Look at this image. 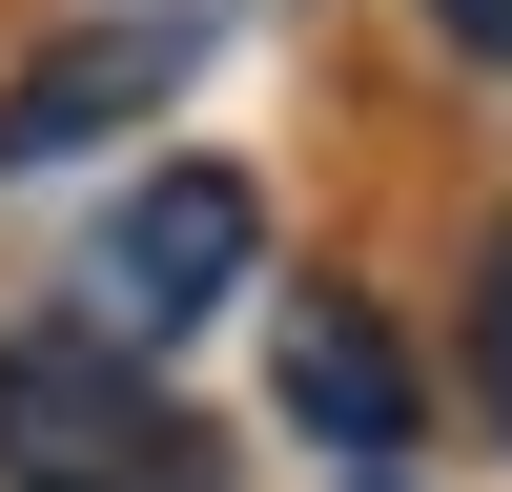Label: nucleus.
Wrapping results in <instances>:
<instances>
[{
  "instance_id": "nucleus-6",
  "label": "nucleus",
  "mask_w": 512,
  "mask_h": 492,
  "mask_svg": "<svg viewBox=\"0 0 512 492\" xmlns=\"http://www.w3.org/2000/svg\"><path fill=\"white\" fill-rule=\"evenodd\" d=\"M431 41H472V62H512V0H431Z\"/></svg>"
},
{
  "instance_id": "nucleus-4",
  "label": "nucleus",
  "mask_w": 512,
  "mask_h": 492,
  "mask_svg": "<svg viewBox=\"0 0 512 492\" xmlns=\"http://www.w3.org/2000/svg\"><path fill=\"white\" fill-rule=\"evenodd\" d=\"M164 62H185V21H82L62 62L0 103V164H62V144H103V123H144V103H164Z\"/></svg>"
},
{
  "instance_id": "nucleus-3",
  "label": "nucleus",
  "mask_w": 512,
  "mask_h": 492,
  "mask_svg": "<svg viewBox=\"0 0 512 492\" xmlns=\"http://www.w3.org/2000/svg\"><path fill=\"white\" fill-rule=\"evenodd\" d=\"M287 410H308L328 451H369V472H390V451H410V349H390V308L287 287Z\"/></svg>"
},
{
  "instance_id": "nucleus-2",
  "label": "nucleus",
  "mask_w": 512,
  "mask_h": 492,
  "mask_svg": "<svg viewBox=\"0 0 512 492\" xmlns=\"http://www.w3.org/2000/svg\"><path fill=\"white\" fill-rule=\"evenodd\" d=\"M246 246H267V205H246V164H164V185H123L103 226H82V308L164 349V328H205V308L246 287Z\"/></svg>"
},
{
  "instance_id": "nucleus-1",
  "label": "nucleus",
  "mask_w": 512,
  "mask_h": 492,
  "mask_svg": "<svg viewBox=\"0 0 512 492\" xmlns=\"http://www.w3.org/2000/svg\"><path fill=\"white\" fill-rule=\"evenodd\" d=\"M0 492H226V431L164 390L144 328L62 308V328H0Z\"/></svg>"
},
{
  "instance_id": "nucleus-5",
  "label": "nucleus",
  "mask_w": 512,
  "mask_h": 492,
  "mask_svg": "<svg viewBox=\"0 0 512 492\" xmlns=\"http://www.w3.org/2000/svg\"><path fill=\"white\" fill-rule=\"evenodd\" d=\"M472 390H492V431H512V226H492V267H472Z\"/></svg>"
}]
</instances>
